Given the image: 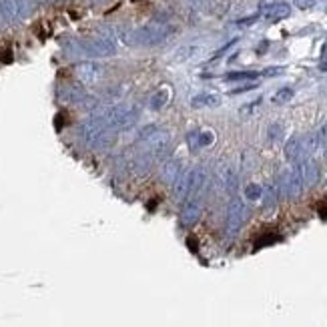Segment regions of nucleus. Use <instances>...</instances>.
<instances>
[{
  "instance_id": "obj_10",
  "label": "nucleus",
  "mask_w": 327,
  "mask_h": 327,
  "mask_svg": "<svg viewBox=\"0 0 327 327\" xmlns=\"http://www.w3.org/2000/svg\"><path fill=\"white\" fill-rule=\"evenodd\" d=\"M169 98H171V93H169V89H159L153 97H151V108H155V111H161L165 104L169 102Z\"/></svg>"
},
{
  "instance_id": "obj_2",
  "label": "nucleus",
  "mask_w": 327,
  "mask_h": 327,
  "mask_svg": "<svg viewBox=\"0 0 327 327\" xmlns=\"http://www.w3.org/2000/svg\"><path fill=\"white\" fill-rule=\"evenodd\" d=\"M247 219V205L241 199H233L227 207V219H225V231L227 235L233 237L237 231L243 227Z\"/></svg>"
},
{
  "instance_id": "obj_22",
  "label": "nucleus",
  "mask_w": 327,
  "mask_h": 327,
  "mask_svg": "<svg viewBox=\"0 0 327 327\" xmlns=\"http://www.w3.org/2000/svg\"><path fill=\"white\" fill-rule=\"evenodd\" d=\"M255 20H257V14H255V16H249V18H243V20H239L237 24H253Z\"/></svg>"
},
{
  "instance_id": "obj_11",
  "label": "nucleus",
  "mask_w": 327,
  "mask_h": 327,
  "mask_svg": "<svg viewBox=\"0 0 327 327\" xmlns=\"http://www.w3.org/2000/svg\"><path fill=\"white\" fill-rule=\"evenodd\" d=\"M293 89L291 87H283V89H279L273 97H271V102L273 104H285V102H289L291 98H293Z\"/></svg>"
},
{
  "instance_id": "obj_23",
  "label": "nucleus",
  "mask_w": 327,
  "mask_h": 327,
  "mask_svg": "<svg viewBox=\"0 0 327 327\" xmlns=\"http://www.w3.org/2000/svg\"><path fill=\"white\" fill-rule=\"evenodd\" d=\"M321 63H327V42L323 46V50H321Z\"/></svg>"
},
{
  "instance_id": "obj_7",
  "label": "nucleus",
  "mask_w": 327,
  "mask_h": 327,
  "mask_svg": "<svg viewBox=\"0 0 327 327\" xmlns=\"http://www.w3.org/2000/svg\"><path fill=\"white\" fill-rule=\"evenodd\" d=\"M201 217V201L199 199H189L185 209H183V223L185 225H195Z\"/></svg>"
},
{
  "instance_id": "obj_15",
  "label": "nucleus",
  "mask_w": 327,
  "mask_h": 327,
  "mask_svg": "<svg viewBox=\"0 0 327 327\" xmlns=\"http://www.w3.org/2000/svg\"><path fill=\"white\" fill-rule=\"evenodd\" d=\"M281 134H283V127H281V125L275 123V125L269 127V139H271V141H279Z\"/></svg>"
},
{
  "instance_id": "obj_4",
  "label": "nucleus",
  "mask_w": 327,
  "mask_h": 327,
  "mask_svg": "<svg viewBox=\"0 0 327 327\" xmlns=\"http://www.w3.org/2000/svg\"><path fill=\"white\" fill-rule=\"evenodd\" d=\"M291 12L289 4L287 2H273V4H267L263 8V16L269 20V22H279L283 18H287Z\"/></svg>"
},
{
  "instance_id": "obj_14",
  "label": "nucleus",
  "mask_w": 327,
  "mask_h": 327,
  "mask_svg": "<svg viewBox=\"0 0 327 327\" xmlns=\"http://www.w3.org/2000/svg\"><path fill=\"white\" fill-rule=\"evenodd\" d=\"M275 203H277V187L271 185V187L267 189V193H265V209L275 207Z\"/></svg>"
},
{
  "instance_id": "obj_18",
  "label": "nucleus",
  "mask_w": 327,
  "mask_h": 327,
  "mask_svg": "<svg viewBox=\"0 0 327 327\" xmlns=\"http://www.w3.org/2000/svg\"><path fill=\"white\" fill-rule=\"evenodd\" d=\"M279 237H273V233H269V237H263L261 241H257L255 243V249H261V247H265V245H271V243H275Z\"/></svg>"
},
{
  "instance_id": "obj_8",
  "label": "nucleus",
  "mask_w": 327,
  "mask_h": 327,
  "mask_svg": "<svg viewBox=\"0 0 327 327\" xmlns=\"http://www.w3.org/2000/svg\"><path fill=\"white\" fill-rule=\"evenodd\" d=\"M221 104V97L213 95V93H201L197 97L191 98V106L193 108H213Z\"/></svg>"
},
{
  "instance_id": "obj_3",
  "label": "nucleus",
  "mask_w": 327,
  "mask_h": 327,
  "mask_svg": "<svg viewBox=\"0 0 327 327\" xmlns=\"http://www.w3.org/2000/svg\"><path fill=\"white\" fill-rule=\"evenodd\" d=\"M283 191H285V195L289 197V199H297V197L301 195V191H303V179H301L299 167L293 169V171H289V173H285Z\"/></svg>"
},
{
  "instance_id": "obj_20",
  "label": "nucleus",
  "mask_w": 327,
  "mask_h": 327,
  "mask_svg": "<svg viewBox=\"0 0 327 327\" xmlns=\"http://www.w3.org/2000/svg\"><path fill=\"white\" fill-rule=\"evenodd\" d=\"M257 85L255 83H249V85H243V87H239V89H233L231 91V95H239V93H245V91H251V89H255Z\"/></svg>"
},
{
  "instance_id": "obj_6",
  "label": "nucleus",
  "mask_w": 327,
  "mask_h": 327,
  "mask_svg": "<svg viewBox=\"0 0 327 327\" xmlns=\"http://www.w3.org/2000/svg\"><path fill=\"white\" fill-rule=\"evenodd\" d=\"M299 173H301V179H303L305 187L315 185L317 179H319V169H317V165L313 163V161H303V163L299 165Z\"/></svg>"
},
{
  "instance_id": "obj_13",
  "label": "nucleus",
  "mask_w": 327,
  "mask_h": 327,
  "mask_svg": "<svg viewBox=\"0 0 327 327\" xmlns=\"http://www.w3.org/2000/svg\"><path fill=\"white\" fill-rule=\"evenodd\" d=\"M261 197H263L261 185L251 183V185H247V187H245V199H249V201H259Z\"/></svg>"
},
{
  "instance_id": "obj_12",
  "label": "nucleus",
  "mask_w": 327,
  "mask_h": 327,
  "mask_svg": "<svg viewBox=\"0 0 327 327\" xmlns=\"http://www.w3.org/2000/svg\"><path fill=\"white\" fill-rule=\"evenodd\" d=\"M259 72L255 70H239V72H229L225 74V80H255Z\"/></svg>"
},
{
  "instance_id": "obj_24",
  "label": "nucleus",
  "mask_w": 327,
  "mask_h": 327,
  "mask_svg": "<svg viewBox=\"0 0 327 327\" xmlns=\"http://www.w3.org/2000/svg\"><path fill=\"white\" fill-rule=\"evenodd\" d=\"M193 2H195L197 6H201V8H203V6L207 4V0H193Z\"/></svg>"
},
{
  "instance_id": "obj_17",
  "label": "nucleus",
  "mask_w": 327,
  "mask_h": 327,
  "mask_svg": "<svg viewBox=\"0 0 327 327\" xmlns=\"http://www.w3.org/2000/svg\"><path fill=\"white\" fill-rule=\"evenodd\" d=\"M315 137H317V143H319V147H327V123L319 129V131L315 132Z\"/></svg>"
},
{
  "instance_id": "obj_5",
  "label": "nucleus",
  "mask_w": 327,
  "mask_h": 327,
  "mask_svg": "<svg viewBox=\"0 0 327 327\" xmlns=\"http://www.w3.org/2000/svg\"><path fill=\"white\" fill-rule=\"evenodd\" d=\"M307 157L305 153V143H303V137H291L287 143H285V159L297 163L299 159Z\"/></svg>"
},
{
  "instance_id": "obj_16",
  "label": "nucleus",
  "mask_w": 327,
  "mask_h": 327,
  "mask_svg": "<svg viewBox=\"0 0 327 327\" xmlns=\"http://www.w3.org/2000/svg\"><path fill=\"white\" fill-rule=\"evenodd\" d=\"M225 179H227V181H225V187H227L229 191H235V189H237V177H235V173H233V171H227V173H225Z\"/></svg>"
},
{
  "instance_id": "obj_19",
  "label": "nucleus",
  "mask_w": 327,
  "mask_h": 327,
  "mask_svg": "<svg viewBox=\"0 0 327 327\" xmlns=\"http://www.w3.org/2000/svg\"><path fill=\"white\" fill-rule=\"evenodd\" d=\"M313 4H315V0H295V6L301 8V10H307V8H311Z\"/></svg>"
},
{
  "instance_id": "obj_21",
  "label": "nucleus",
  "mask_w": 327,
  "mask_h": 327,
  "mask_svg": "<svg viewBox=\"0 0 327 327\" xmlns=\"http://www.w3.org/2000/svg\"><path fill=\"white\" fill-rule=\"evenodd\" d=\"M279 72H283V68H281V66H273V68H265V70H263V74H265V76H277Z\"/></svg>"
},
{
  "instance_id": "obj_9",
  "label": "nucleus",
  "mask_w": 327,
  "mask_h": 327,
  "mask_svg": "<svg viewBox=\"0 0 327 327\" xmlns=\"http://www.w3.org/2000/svg\"><path fill=\"white\" fill-rule=\"evenodd\" d=\"M213 143H215V132L213 131H195L189 134V145H191V149L211 147Z\"/></svg>"
},
{
  "instance_id": "obj_1",
  "label": "nucleus",
  "mask_w": 327,
  "mask_h": 327,
  "mask_svg": "<svg viewBox=\"0 0 327 327\" xmlns=\"http://www.w3.org/2000/svg\"><path fill=\"white\" fill-rule=\"evenodd\" d=\"M167 34H169V31L161 24H149V26L137 29V31L127 34V42L129 44H141V46H153V44L165 42Z\"/></svg>"
}]
</instances>
